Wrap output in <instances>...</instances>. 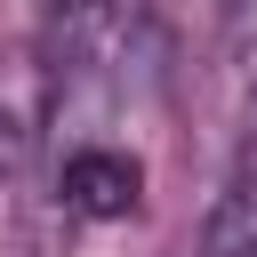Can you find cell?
Masks as SVG:
<instances>
[{"label": "cell", "instance_id": "cell-1", "mask_svg": "<svg viewBox=\"0 0 257 257\" xmlns=\"http://www.w3.org/2000/svg\"><path fill=\"white\" fill-rule=\"evenodd\" d=\"M56 193H64V209H72V217L112 225V217H128V209L145 201V169H137L128 153H112V145H72V153H64Z\"/></svg>", "mask_w": 257, "mask_h": 257}, {"label": "cell", "instance_id": "cell-2", "mask_svg": "<svg viewBox=\"0 0 257 257\" xmlns=\"http://www.w3.org/2000/svg\"><path fill=\"white\" fill-rule=\"evenodd\" d=\"M201 257H257V88H249V112H241V145H233V169H225V193L193 241Z\"/></svg>", "mask_w": 257, "mask_h": 257}, {"label": "cell", "instance_id": "cell-3", "mask_svg": "<svg viewBox=\"0 0 257 257\" xmlns=\"http://www.w3.org/2000/svg\"><path fill=\"white\" fill-rule=\"evenodd\" d=\"M24 145H32V104L16 88H0V177L24 161Z\"/></svg>", "mask_w": 257, "mask_h": 257}, {"label": "cell", "instance_id": "cell-4", "mask_svg": "<svg viewBox=\"0 0 257 257\" xmlns=\"http://www.w3.org/2000/svg\"><path fill=\"white\" fill-rule=\"evenodd\" d=\"M177 257H201V249H177Z\"/></svg>", "mask_w": 257, "mask_h": 257}]
</instances>
